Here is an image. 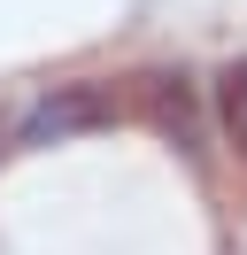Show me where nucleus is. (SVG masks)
I'll return each mask as SVG.
<instances>
[{
	"label": "nucleus",
	"instance_id": "f257e3e1",
	"mask_svg": "<svg viewBox=\"0 0 247 255\" xmlns=\"http://www.w3.org/2000/svg\"><path fill=\"white\" fill-rule=\"evenodd\" d=\"M116 116H124V101L108 93L101 78H77V85H54V93L31 101L23 124H15V139H23V147H62V139H77V131L116 124Z\"/></svg>",
	"mask_w": 247,
	"mask_h": 255
},
{
	"label": "nucleus",
	"instance_id": "f03ea898",
	"mask_svg": "<svg viewBox=\"0 0 247 255\" xmlns=\"http://www.w3.org/2000/svg\"><path fill=\"white\" fill-rule=\"evenodd\" d=\"M147 116H154L162 131H178V147H193V139H201V116H193L185 78H154V85H147Z\"/></svg>",
	"mask_w": 247,
	"mask_h": 255
},
{
	"label": "nucleus",
	"instance_id": "7ed1b4c3",
	"mask_svg": "<svg viewBox=\"0 0 247 255\" xmlns=\"http://www.w3.org/2000/svg\"><path fill=\"white\" fill-rule=\"evenodd\" d=\"M216 124H224V139L247 155V54L216 78Z\"/></svg>",
	"mask_w": 247,
	"mask_h": 255
}]
</instances>
